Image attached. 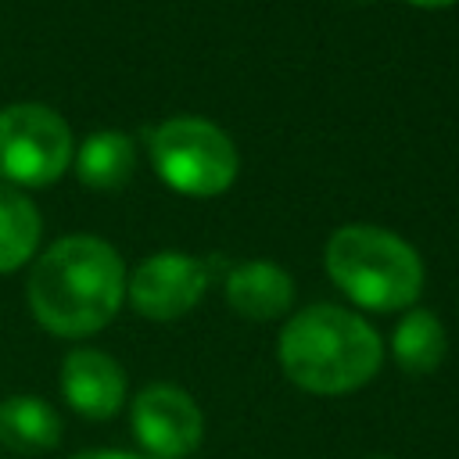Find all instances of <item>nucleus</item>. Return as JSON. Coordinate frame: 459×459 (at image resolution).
Returning <instances> with one entry per match:
<instances>
[{
  "label": "nucleus",
  "mask_w": 459,
  "mask_h": 459,
  "mask_svg": "<svg viewBox=\"0 0 459 459\" xmlns=\"http://www.w3.org/2000/svg\"><path fill=\"white\" fill-rule=\"evenodd\" d=\"M126 301V265L100 237H61L29 273V308L57 337L104 330Z\"/></svg>",
  "instance_id": "obj_1"
},
{
  "label": "nucleus",
  "mask_w": 459,
  "mask_h": 459,
  "mask_svg": "<svg viewBox=\"0 0 459 459\" xmlns=\"http://www.w3.org/2000/svg\"><path fill=\"white\" fill-rule=\"evenodd\" d=\"M384 341L341 305H308L280 330V366L308 394H351L380 369Z\"/></svg>",
  "instance_id": "obj_2"
},
{
  "label": "nucleus",
  "mask_w": 459,
  "mask_h": 459,
  "mask_svg": "<svg viewBox=\"0 0 459 459\" xmlns=\"http://www.w3.org/2000/svg\"><path fill=\"white\" fill-rule=\"evenodd\" d=\"M330 280L362 308L398 312L409 308L423 290V262L398 233L380 226H341L326 240Z\"/></svg>",
  "instance_id": "obj_3"
},
{
  "label": "nucleus",
  "mask_w": 459,
  "mask_h": 459,
  "mask_svg": "<svg viewBox=\"0 0 459 459\" xmlns=\"http://www.w3.org/2000/svg\"><path fill=\"white\" fill-rule=\"evenodd\" d=\"M151 161L158 176L190 197H215L237 179V147L233 140L194 115H176L151 133Z\"/></svg>",
  "instance_id": "obj_4"
},
{
  "label": "nucleus",
  "mask_w": 459,
  "mask_h": 459,
  "mask_svg": "<svg viewBox=\"0 0 459 459\" xmlns=\"http://www.w3.org/2000/svg\"><path fill=\"white\" fill-rule=\"evenodd\" d=\"M72 165V129L43 104L0 111V176L14 186H50Z\"/></svg>",
  "instance_id": "obj_5"
},
{
  "label": "nucleus",
  "mask_w": 459,
  "mask_h": 459,
  "mask_svg": "<svg viewBox=\"0 0 459 459\" xmlns=\"http://www.w3.org/2000/svg\"><path fill=\"white\" fill-rule=\"evenodd\" d=\"M208 276H212L208 262L183 251H158L136 265V273L126 283V294L143 319L169 323L186 316L204 298Z\"/></svg>",
  "instance_id": "obj_6"
},
{
  "label": "nucleus",
  "mask_w": 459,
  "mask_h": 459,
  "mask_svg": "<svg viewBox=\"0 0 459 459\" xmlns=\"http://www.w3.org/2000/svg\"><path fill=\"white\" fill-rule=\"evenodd\" d=\"M129 420L136 441L158 459L190 455L204 437V416L197 402L176 384H147L136 391Z\"/></svg>",
  "instance_id": "obj_7"
},
{
  "label": "nucleus",
  "mask_w": 459,
  "mask_h": 459,
  "mask_svg": "<svg viewBox=\"0 0 459 459\" xmlns=\"http://www.w3.org/2000/svg\"><path fill=\"white\" fill-rule=\"evenodd\" d=\"M61 394L82 420H111L126 405V373L108 351L75 348L61 362Z\"/></svg>",
  "instance_id": "obj_8"
},
{
  "label": "nucleus",
  "mask_w": 459,
  "mask_h": 459,
  "mask_svg": "<svg viewBox=\"0 0 459 459\" xmlns=\"http://www.w3.org/2000/svg\"><path fill=\"white\" fill-rule=\"evenodd\" d=\"M226 301L237 316L265 323L290 308L294 280L273 262H244L226 276Z\"/></svg>",
  "instance_id": "obj_9"
},
{
  "label": "nucleus",
  "mask_w": 459,
  "mask_h": 459,
  "mask_svg": "<svg viewBox=\"0 0 459 459\" xmlns=\"http://www.w3.org/2000/svg\"><path fill=\"white\" fill-rule=\"evenodd\" d=\"M65 423L57 409L36 394H14L0 402V445L22 455H39L61 445Z\"/></svg>",
  "instance_id": "obj_10"
},
{
  "label": "nucleus",
  "mask_w": 459,
  "mask_h": 459,
  "mask_svg": "<svg viewBox=\"0 0 459 459\" xmlns=\"http://www.w3.org/2000/svg\"><path fill=\"white\" fill-rule=\"evenodd\" d=\"M133 165H136L133 140L115 129H100L86 136L75 151V172L93 190H118L122 183H129Z\"/></svg>",
  "instance_id": "obj_11"
},
{
  "label": "nucleus",
  "mask_w": 459,
  "mask_h": 459,
  "mask_svg": "<svg viewBox=\"0 0 459 459\" xmlns=\"http://www.w3.org/2000/svg\"><path fill=\"white\" fill-rule=\"evenodd\" d=\"M445 348H448L445 326L427 308H409L402 316V323L394 326V333H391V355L412 377L434 373L441 366V359H445Z\"/></svg>",
  "instance_id": "obj_12"
},
{
  "label": "nucleus",
  "mask_w": 459,
  "mask_h": 459,
  "mask_svg": "<svg viewBox=\"0 0 459 459\" xmlns=\"http://www.w3.org/2000/svg\"><path fill=\"white\" fill-rule=\"evenodd\" d=\"M39 230L43 222L36 204L22 190L0 183V273H14L36 255Z\"/></svg>",
  "instance_id": "obj_13"
},
{
  "label": "nucleus",
  "mask_w": 459,
  "mask_h": 459,
  "mask_svg": "<svg viewBox=\"0 0 459 459\" xmlns=\"http://www.w3.org/2000/svg\"><path fill=\"white\" fill-rule=\"evenodd\" d=\"M68 459H143V455H133V452H75V455H68Z\"/></svg>",
  "instance_id": "obj_14"
},
{
  "label": "nucleus",
  "mask_w": 459,
  "mask_h": 459,
  "mask_svg": "<svg viewBox=\"0 0 459 459\" xmlns=\"http://www.w3.org/2000/svg\"><path fill=\"white\" fill-rule=\"evenodd\" d=\"M409 4H416V7H448L455 0H409Z\"/></svg>",
  "instance_id": "obj_15"
},
{
  "label": "nucleus",
  "mask_w": 459,
  "mask_h": 459,
  "mask_svg": "<svg viewBox=\"0 0 459 459\" xmlns=\"http://www.w3.org/2000/svg\"><path fill=\"white\" fill-rule=\"evenodd\" d=\"M369 459H384V455H369Z\"/></svg>",
  "instance_id": "obj_16"
}]
</instances>
